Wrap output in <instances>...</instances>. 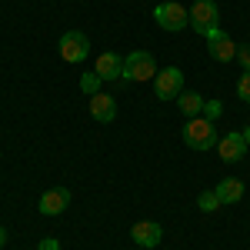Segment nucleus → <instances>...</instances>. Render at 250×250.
I'll return each mask as SVG.
<instances>
[{"label":"nucleus","instance_id":"obj_1","mask_svg":"<svg viewBox=\"0 0 250 250\" xmlns=\"http://www.w3.org/2000/svg\"><path fill=\"white\" fill-rule=\"evenodd\" d=\"M157 77V60L154 54L147 50H134L124 57V83H144V80H154Z\"/></svg>","mask_w":250,"mask_h":250},{"label":"nucleus","instance_id":"obj_2","mask_svg":"<svg viewBox=\"0 0 250 250\" xmlns=\"http://www.w3.org/2000/svg\"><path fill=\"white\" fill-rule=\"evenodd\" d=\"M184 144L190 150H210V147H217V127H213V120L190 117L187 127H184Z\"/></svg>","mask_w":250,"mask_h":250},{"label":"nucleus","instance_id":"obj_3","mask_svg":"<svg viewBox=\"0 0 250 250\" xmlns=\"http://www.w3.org/2000/svg\"><path fill=\"white\" fill-rule=\"evenodd\" d=\"M154 20L164 27V30H184V27H190V10L184 7V3H177V0H167V3H157L154 7Z\"/></svg>","mask_w":250,"mask_h":250},{"label":"nucleus","instance_id":"obj_4","mask_svg":"<svg viewBox=\"0 0 250 250\" xmlns=\"http://www.w3.org/2000/svg\"><path fill=\"white\" fill-rule=\"evenodd\" d=\"M57 47H60V57L67 60V63H83V60L90 57V37L80 34V30H67Z\"/></svg>","mask_w":250,"mask_h":250},{"label":"nucleus","instance_id":"obj_5","mask_svg":"<svg viewBox=\"0 0 250 250\" xmlns=\"http://www.w3.org/2000/svg\"><path fill=\"white\" fill-rule=\"evenodd\" d=\"M190 27L204 37L210 27H220V7L217 0H197L190 7Z\"/></svg>","mask_w":250,"mask_h":250},{"label":"nucleus","instance_id":"obj_6","mask_svg":"<svg viewBox=\"0 0 250 250\" xmlns=\"http://www.w3.org/2000/svg\"><path fill=\"white\" fill-rule=\"evenodd\" d=\"M154 94L157 100H177L184 94V74L177 67H167V70H157L154 77Z\"/></svg>","mask_w":250,"mask_h":250},{"label":"nucleus","instance_id":"obj_7","mask_svg":"<svg viewBox=\"0 0 250 250\" xmlns=\"http://www.w3.org/2000/svg\"><path fill=\"white\" fill-rule=\"evenodd\" d=\"M67 207H70V190H67V187L47 190L43 197H40V204H37V210L43 213V217H60Z\"/></svg>","mask_w":250,"mask_h":250},{"label":"nucleus","instance_id":"obj_8","mask_svg":"<svg viewBox=\"0 0 250 250\" xmlns=\"http://www.w3.org/2000/svg\"><path fill=\"white\" fill-rule=\"evenodd\" d=\"M130 237L137 240V247L154 250L157 244L164 240V227H160L157 220H140V224H134V227H130Z\"/></svg>","mask_w":250,"mask_h":250},{"label":"nucleus","instance_id":"obj_9","mask_svg":"<svg viewBox=\"0 0 250 250\" xmlns=\"http://www.w3.org/2000/svg\"><path fill=\"white\" fill-rule=\"evenodd\" d=\"M94 74L100 80L124 77V57H120V54H114V50H104V54L97 57V63H94Z\"/></svg>","mask_w":250,"mask_h":250},{"label":"nucleus","instance_id":"obj_10","mask_svg":"<svg viewBox=\"0 0 250 250\" xmlns=\"http://www.w3.org/2000/svg\"><path fill=\"white\" fill-rule=\"evenodd\" d=\"M217 150H220V160H227V164H237L240 157L247 154L244 134H224L220 140H217Z\"/></svg>","mask_w":250,"mask_h":250},{"label":"nucleus","instance_id":"obj_11","mask_svg":"<svg viewBox=\"0 0 250 250\" xmlns=\"http://www.w3.org/2000/svg\"><path fill=\"white\" fill-rule=\"evenodd\" d=\"M90 117L100 124H114L117 120V100L110 94H94L90 97Z\"/></svg>","mask_w":250,"mask_h":250},{"label":"nucleus","instance_id":"obj_12","mask_svg":"<svg viewBox=\"0 0 250 250\" xmlns=\"http://www.w3.org/2000/svg\"><path fill=\"white\" fill-rule=\"evenodd\" d=\"M213 193L220 197V204H237V200L244 197V180H237V177H224V180L213 187Z\"/></svg>","mask_w":250,"mask_h":250},{"label":"nucleus","instance_id":"obj_13","mask_svg":"<svg viewBox=\"0 0 250 250\" xmlns=\"http://www.w3.org/2000/svg\"><path fill=\"white\" fill-rule=\"evenodd\" d=\"M207 50H210V57L217 60V63H230V60L237 57V43H233V40L227 37V34H224L220 40H213Z\"/></svg>","mask_w":250,"mask_h":250},{"label":"nucleus","instance_id":"obj_14","mask_svg":"<svg viewBox=\"0 0 250 250\" xmlns=\"http://www.w3.org/2000/svg\"><path fill=\"white\" fill-rule=\"evenodd\" d=\"M204 104H207V100H204L200 94H180L177 97V107H180L187 117H200L204 114Z\"/></svg>","mask_w":250,"mask_h":250},{"label":"nucleus","instance_id":"obj_15","mask_svg":"<svg viewBox=\"0 0 250 250\" xmlns=\"http://www.w3.org/2000/svg\"><path fill=\"white\" fill-rule=\"evenodd\" d=\"M197 207H200L204 213H213L217 207H224V204H220V197H217L213 190H204L200 197H197Z\"/></svg>","mask_w":250,"mask_h":250},{"label":"nucleus","instance_id":"obj_16","mask_svg":"<svg viewBox=\"0 0 250 250\" xmlns=\"http://www.w3.org/2000/svg\"><path fill=\"white\" fill-rule=\"evenodd\" d=\"M80 90L87 97L100 94V77H97V74H83V77H80Z\"/></svg>","mask_w":250,"mask_h":250},{"label":"nucleus","instance_id":"obj_17","mask_svg":"<svg viewBox=\"0 0 250 250\" xmlns=\"http://www.w3.org/2000/svg\"><path fill=\"white\" fill-rule=\"evenodd\" d=\"M220 114H224V104H220V100H207V104H204V114H200V117H207V120H217Z\"/></svg>","mask_w":250,"mask_h":250},{"label":"nucleus","instance_id":"obj_18","mask_svg":"<svg viewBox=\"0 0 250 250\" xmlns=\"http://www.w3.org/2000/svg\"><path fill=\"white\" fill-rule=\"evenodd\" d=\"M237 97L240 100H250V70H244L240 80H237Z\"/></svg>","mask_w":250,"mask_h":250},{"label":"nucleus","instance_id":"obj_19","mask_svg":"<svg viewBox=\"0 0 250 250\" xmlns=\"http://www.w3.org/2000/svg\"><path fill=\"white\" fill-rule=\"evenodd\" d=\"M237 60L244 63V70H250V43H244V47H237Z\"/></svg>","mask_w":250,"mask_h":250},{"label":"nucleus","instance_id":"obj_20","mask_svg":"<svg viewBox=\"0 0 250 250\" xmlns=\"http://www.w3.org/2000/svg\"><path fill=\"white\" fill-rule=\"evenodd\" d=\"M37 250H60V244L54 240V237H43V240L37 244Z\"/></svg>","mask_w":250,"mask_h":250},{"label":"nucleus","instance_id":"obj_21","mask_svg":"<svg viewBox=\"0 0 250 250\" xmlns=\"http://www.w3.org/2000/svg\"><path fill=\"white\" fill-rule=\"evenodd\" d=\"M204 37H207V43H213V40H220V37H224V30H220V27H210V30L204 34Z\"/></svg>","mask_w":250,"mask_h":250},{"label":"nucleus","instance_id":"obj_22","mask_svg":"<svg viewBox=\"0 0 250 250\" xmlns=\"http://www.w3.org/2000/svg\"><path fill=\"white\" fill-rule=\"evenodd\" d=\"M240 134H244V144H247V147H250V124H247V127H244V130H240Z\"/></svg>","mask_w":250,"mask_h":250},{"label":"nucleus","instance_id":"obj_23","mask_svg":"<svg viewBox=\"0 0 250 250\" xmlns=\"http://www.w3.org/2000/svg\"><path fill=\"white\" fill-rule=\"evenodd\" d=\"M3 244H7V227L0 224V247H3Z\"/></svg>","mask_w":250,"mask_h":250},{"label":"nucleus","instance_id":"obj_24","mask_svg":"<svg viewBox=\"0 0 250 250\" xmlns=\"http://www.w3.org/2000/svg\"><path fill=\"white\" fill-rule=\"evenodd\" d=\"M140 250H147V247H140Z\"/></svg>","mask_w":250,"mask_h":250}]
</instances>
